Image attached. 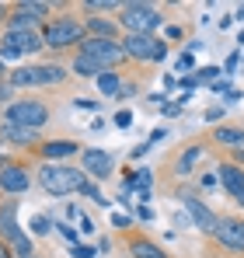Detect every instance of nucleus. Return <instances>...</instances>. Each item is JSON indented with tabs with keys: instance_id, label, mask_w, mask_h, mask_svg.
Wrapping results in <instances>:
<instances>
[{
	"instance_id": "obj_1",
	"label": "nucleus",
	"mask_w": 244,
	"mask_h": 258,
	"mask_svg": "<svg viewBox=\"0 0 244 258\" xmlns=\"http://www.w3.org/2000/svg\"><path fill=\"white\" fill-rule=\"evenodd\" d=\"M39 181L45 192H52V196H70V192H84V185H87V178H84L77 168H56V164H45L39 171Z\"/></svg>"
},
{
	"instance_id": "obj_2",
	"label": "nucleus",
	"mask_w": 244,
	"mask_h": 258,
	"mask_svg": "<svg viewBox=\"0 0 244 258\" xmlns=\"http://www.w3.org/2000/svg\"><path fill=\"white\" fill-rule=\"evenodd\" d=\"M0 237H4L21 258H32V241L21 234V227H18V210H14V206H0Z\"/></svg>"
},
{
	"instance_id": "obj_3",
	"label": "nucleus",
	"mask_w": 244,
	"mask_h": 258,
	"mask_svg": "<svg viewBox=\"0 0 244 258\" xmlns=\"http://www.w3.org/2000/svg\"><path fill=\"white\" fill-rule=\"evenodd\" d=\"M45 119H49V112L39 101H14L7 108V122L21 126V129H39V126H45Z\"/></svg>"
},
{
	"instance_id": "obj_4",
	"label": "nucleus",
	"mask_w": 244,
	"mask_h": 258,
	"mask_svg": "<svg viewBox=\"0 0 244 258\" xmlns=\"http://www.w3.org/2000/svg\"><path fill=\"white\" fill-rule=\"evenodd\" d=\"M122 25L133 28V35H150V28L161 25V14L150 7V4H129L122 11Z\"/></svg>"
},
{
	"instance_id": "obj_5",
	"label": "nucleus",
	"mask_w": 244,
	"mask_h": 258,
	"mask_svg": "<svg viewBox=\"0 0 244 258\" xmlns=\"http://www.w3.org/2000/svg\"><path fill=\"white\" fill-rule=\"evenodd\" d=\"M56 81H63V70L49 67V63H42V67H21V70L11 74V84L14 87H39V84H56Z\"/></svg>"
},
{
	"instance_id": "obj_6",
	"label": "nucleus",
	"mask_w": 244,
	"mask_h": 258,
	"mask_svg": "<svg viewBox=\"0 0 244 258\" xmlns=\"http://www.w3.org/2000/svg\"><path fill=\"white\" fill-rule=\"evenodd\" d=\"M122 52H126V49H122L115 39H87L84 49H81V56L94 59L101 70H105V67H115V63L122 59Z\"/></svg>"
},
{
	"instance_id": "obj_7",
	"label": "nucleus",
	"mask_w": 244,
	"mask_h": 258,
	"mask_svg": "<svg viewBox=\"0 0 244 258\" xmlns=\"http://www.w3.org/2000/svg\"><path fill=\"white\" fill-rule=\"evenodd\" d=\"M39 45H45L35 35V32H7L4 35V45H0V59H18L25 52H35Z\"/></svg>"
},
{
	"instance_id": "obj_8",
	"label": "nucleus",
	"mask_w": 244,
	"mask_h": 258,
	"mask_svg": "<svg viewBox=\"0 0 244 258\" xmlns=\"http://www.w3.org/2000/svg\"><path fill=\"white\" fill-rule=\"evenodd\" d=\"M81 35H84V28L77 21H56V25L45 28L42 42L52 45V49H63V45H70V42H81Z\"/></svg>"
},
{
	"instance_id": "obj_9",
	"label": "nucleus",
	"mask_w": 244,
	"mask_h": 258,
	"mask_svg": "<svg viewBox=\"0 0 244 258\" xmlns=\"http://www.w3.org/2000/svg\"><path fill=\"white\" fill-rule=\"evenodd\" d=\"M122 49L129 52V56H136V59H161L164 56V42H157L154 35H129Z\"/></svg>"
},
{
	"instance_id": "obj_10",
	"label": "nucleus",
	"mask_w": 244,
	"mask_h": 258,
	"mask_svg": "<svg viewBox=\"0 0 244 258\" xmlns=\"http://www.w3.org/2000/svg\"><path fill=\"white\" fill-rule=\"evenodd\" d=\"M45 14V4H21L11 18V32H32V25Z\"/></svg>"
},
{
	"instance_id": "obj_11",
	"label": "nucleus",
	"mask_w": 244,
	"mask_h": 258,
	"mask_svg": "<svg viewBox=\"0 0 244 258\" xmlns=\"http://www.w3.org/2000/svg\"><path fill=\"white\" fill-rule=\"evenodd\" d=\"M84 168L94 174V178H108L112 174V157L105 154V150H98V147H91V150H84Z\"/></svg>"
},
{
	"instance_id": "obj_12",
	"label": "nucleus",
	"mask_w": 244,
	"mask_h": 258,
	"mask_svg": "<svg viewBox=\"0 0 244 258\" xmlns=\"http://www.w3.org/2000/svg\"><path fill=\"white\" fill-rule=\"evenodd\" d=\"M28 181H32V178H28L25 168H14V164L0 168V188H4V192H25Z\"/></svg>"
},
{
	"instance_id": "obj_13",
	"label": "nucleus",
	"mask_w": 244,
	"mask_h": 258,
	"mask_svg": "<svg viewBox=\"0 0 244 258\" xmlns=\"http://www.w3.org/2000/svg\"><path fill=\"white\" fill-rule=\"evenodd\" d=\"M216 237L227 244V248H237V251H244V230H241V223H220L216 227Z\"/></svg>"
},
{
	"instance_id": "obj_14",
	"label": "nucleus",
	"mask_w": 244,
	"mask_h": 258,
	"mask_svg": "<svg viewBox=\"0 0 244 258\" xmlns=\"http://www.w3.org/2000/svg\"><path fill=\"white\" fill-rule=\"evenodd\" d=\"M220 178H223L227 192H234V196H237V203L244 206V171L230 168V164H223V168H220Z\"/></svg>"
},
{
	"instance_id": "obj_15",
	"label": "nucleus",
	"mask_w": 244,
	"mask_h": 258,
	"mask_svg": "<svg viewBox=\"0 0 244 258\" xmlns=\"http://www.w3.org/2000/svg\"><path fill=\"white\" fill-rule=\"evenodd\" d=\"M185 206H189L192 220H196V223H199L203 230H213V234H216V227H220V223H216V216L209 213V210H206L203 203H196V199H185Z\"/></svg>"
},
{
	"instance_id": "obj_16",
	"label": "nucleus",
	"mask_w": 244,
	"mask_h": 258,
	"mask_svg": "<svg viewBox=\"0 0 244 258\" xmlns=\"http://www.w3.org/2000/svg\"><path fill=\"white\" fill-rule=\"evenodd\" d=\"M42 154L52 157V161H56V157L63 161V157H70V154H77V143H70V140H56V143H45Z\"/></svg>"
},
{
	"instance_id": "obj_17",
	"label": "nucleus",
	"mask_w": 244,
	"mask_h": 258,
	"mask_svg": "<svg viewBox=\"0 0 244 258\" xmlns=\"http://www.w3.org/2000/svg\"><path fill=\"white\" fill-rule=\"evenodd\" d=\"M133 258H167L161 251V248H157V244H147V241H136V244H133Z\"/></svg>"
},
{
	"instance_id": "obj_18",
	"label": "nucleus",
	"mask_w": 244,
	"mask_h": 258,
	"mask_svg": "<svg viewBox=\"0 0 244 258\" xmlns=\"http://www.w3.org/2000/svg\"><path fill=\"white\" fill-rule=\"evenodd\" d=\"M74 70H77L81 77H101V67H98L94 59H87V56H77V63H74Z\"/></svg>"
},
{
	"instance_id": "obj_19",
	"label": "nucleus",
	"mask_w": 244,
	"mask_h": 258,
	"mask_svg": "<svg viewBox=\"0 0 244 258\" xmlns=\"http://www.w3.org/2000/svg\"><path fill=\"white\" fill-rule=\"evenodd\" d=\"M4 133L18 143H32V136H35V129H21V126H4Z\"/></svg>"
},
{
	"instance_id": "obj_20",
	"label": "nucleus",
	"mask_w": 244,
	"mask_h": 258,
	"mask_svg": "<svg viewBox=\"0 0 244 258\" xmlns=\"http://www.w3.org/2000/svg\"><path fill=\"white\" fill-rule=\"evenodd\" d=\"M216 140H220V143H234V147H237V143H244V133H241V129H216Z\"/></svg>"
},
{
	"instance_id": "obj_21",
	"label": "nucleus",
	"mask_w": 244,
	"mask_h": 258,
	"mask_svg": "<svg viewBox=\"0 0 244 258\" xmlns=\"http://www.w3.org/2000/svg\"><path fill=\"white\" fill-rule=\"evenodd\" d=\"M98 87H101V94H115L119 91V77L115 74H101L98 77Z\"/></svg>"
},
{
	"instance_id": "obj_22",
	"label": "nucleus",
	"mask_w": 244,
	"mask_h": 258,
	"mask_svg": "<svg viewBox=\"0 0 244 258\" xmlns=\"http://www.w3.org/2000/svg\"><path fill=\"white\" fill-rule=\"evenodd\" d=\"M199 154H203V150H196V147H192V150H189V154L181 157V164H178V168H181V171H189V168H192V161H196Z\"/></svg>"
},
{
	"instance_id": "obj_23",
	"label": "nucleus",
	"mask_w": 244,
	"mask_h": 258,
	"mask_svg": "<svg viewBox=\"0 0 244 258\" xmlns=\"http://www.w3.org/2000/svg\"><path fill=\"white\" fill-rule=\"evenodd\" d=\"M129 185H136V188H147V185H150V171H140L136 178H133V181H129Z\"/></svg>"
},
{
	"instance_id": "obj_24",
	"label": "nucleus",
	"mask_w": 244,
	"mask_h": 258,
	"mask_svg": "<svg viewBox=\"0 0 244 258\" xmlns=\"http://www.w3.org/2000/svg\"><path fill=\"white\" fill-rule=\"evenodd\" d=\"M91 28H94V32H101V39H108V32H112V25H108V21H91Z\"/></svg>"
},
{
	"instance_id": "obj_25",
	"label": "nucleus",
	"mask_w": 244,
	"mask_h": 258,
	"mask_svg": "<svg viewBox=\"0 0 244 258\" xmlns=\"http://www.w3.org/2000/svg\"><path fill=\"white\" fill-rule=\"evenodd\" d=\"M59 237H67L70 244H77V234H74V227H67V223H59Z\"/></svg>"
},
{
	"instance_id": "obj_26",
	"label": "nucleus",
	"mask_w": 244,
	"mask_h": 258,
	"mask_svg": "<svg viewBox=\"0 0 244 258\" xmlns=\"http://www.w3.org/2000/svg\"><path fill=\"white\" fill-rule=\"evenodd\" d=\"M129 122H133V112H119V115H115V126L119 129H126Z\"/></svg>"
},
{
	"instance_id": "obj_27",
	"label": "nucleus",
	"mask_w": 244,
	"mask_h": 258,
	"mask_svg": "<svg viewBox=\"0 0 244 258\" xmlns=\"http://www.w3.org/2000/svg\"><path fill=\"white\" fill-rule=\"evenodd\" d=\"M32 230H35V234H45V230H49V220H32Z\"/></svg>"
},
{
	"instance_id": "obj_28",
	"label": "nucleus",
	"mask_w": 244,
	"mask_h": 258,
	"mask_svg": "<svg viewBox=\"0 0 244 258\" xmlns=\"http://www.w3.org/2000/svg\"><path fill=\"white\" fill-rule=\"evenodd\" d=\"M115 4H108V0H98V4H87V11H112Z\"/></svg>"
},
{
	"instance_id": "obj_29",
	"label": "nucleus",
	"mask_w": 244,
	"mask_h": 258,
	"mask_svg": "<svg viewBox=\"0 0 244 258\" xmlns=\"http://www.w3.org/2000/svg\"><path fill=\"white\" fill-rule=\"evenodd\" d=\"M94 251L91 248H84V244H74V258H91Z\"/></svg>"
},
{
	"instance_id": "obj_30",
	"label": "nucleus",
	"mask_w": 244,
	"mask_h": 258,
	"mask_svg": "<svg viewBox=\"0 0 244 258\" xmlns=\"http://www.w3.org/2000/svg\"><path fill=\"white\" fill-rule=\"evenodd\" d=\"M213 77H216V67H206L203 74H199V81H213Z\"/></svg>"
},
{
	"instance_id": "obj_31",
	"label": "nucleus",
	"mask_w": 244,
	"mask_h": 258,
	"mask_svg": "<svg viewBox=\"0 0 244 258\" xmlns=\"http://www.w3.org/2000/svg\"><path fill=\"white\" fill-rule=\"evenodd\" d=\"M4 98H11V87H0V101H4Z\"/></svg>"
},
{
	"instance_id": "obj_32",
	"label": "nucleus",
	"mask_w": 244,
	"mask_h": 258,
	"mask_svg": "<svg viewBox=\"0 0 244 258\" xmlns=\"http://www.w3.org/2000/svg\"><path fill=\"white\" fill-rule=\"evenodd\" d=\"M237 18H244V7H241V11H237Z\"/></svg>"
},
{
	"instance_id": "obj_33",
	"label": "nucleus",
	"mask_w": 244,
	"mask_h": 258,
	"mask_svg": "<svg viewBox=\"0 0 244 258\" xmlns=\"http://www.w3.org/2000/svg\"><path fill=\"white\" fill-rule=\"evenodd\" d=\"M0 21H4V7H0Z\"/></svg>"
},
{
	"instance_id": "obj_34",
	"label": "nucleus",
	"mask_w": 244,
	"mask_h": 258,
	"mask_svg": "<svg viewBox=\"0 0 244 258\" xmlns=\"http://www.w3.org/2000/svg\"><path fill=\"white\" fill-rule=\"evenodd\" d=\"M0 74H4V59H0Z\"/></svg>"
},
{
	"instance_id": "obj_35",
	"label": "nucleus",
	"mask_w": 244,
	"mask_h": 258,
	"mask_svg": "<svg viewBox=\"0 0 244 258\" xmlns=\"http://www.w3.org/2000/svg\"><path fill=\"white\" fill-rule=\"evenodd\" d=\"M241 230H244V223H241Z\"/></svg>"
}]
</instances>
